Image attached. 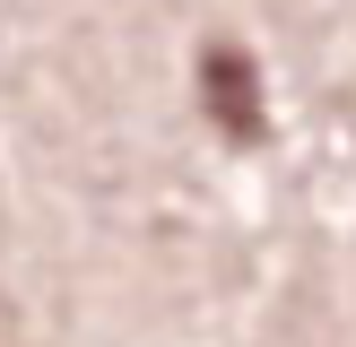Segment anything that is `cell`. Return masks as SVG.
Instances as JSON below:
<instances>
[{
  "instance_id": "6da1fadb",
  "label": "cell",
  "mask_w": 356,
  "mask_h": 347,
  "mask_svg": "<svg viewBox=\"0 0 356 347\" xmlns=\"http://www.w3.org/2000/svg\"><path fill=\"white\" fill-rule=\"evenodd\" d=\"M200 113L218 121V139H235V148H261V130H270L261 61L235 44V35H209L200 44Z\"/></svg>"
}]
</instances>
